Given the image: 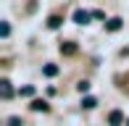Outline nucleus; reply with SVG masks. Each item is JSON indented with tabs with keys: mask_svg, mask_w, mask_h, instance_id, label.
<instances>
[{
	"mask_svg": "<svg viewBox=\"0 0 129 126\" xmlns=\"http://www.w3.org/2000/svg\"><path fill=\"white\" fill-rule=\"evenodd\" d=\"M108 123L111 126H121V123H124V113H121V110H111L108 113Z\"/></svg>",
	"mask_w": 129,
	"mask_h": 126,
	"instance_id": "nucleus-1",
	"label": "nucleus"
},
{
	"mask_svg": "<svg viewBox=\"0 0 129 126\" xmlns=\"http://www.w3.org/2000/svg\"><path fill=\"white\" fill-rule=\"evenodd\" d=\"M90 19H92L90 11H74V21L77 24H90Z\"/></svg>",
	"mask_w": 129,
	"mask_h": 126,
	"instance_id": "nucleus-2",
	"label": "nucleus"
},
{
	"mask_svg": "<svg viewBox=\"0 0 129 126\" xmlns=\"http://www.w3.org/2000/svg\"><path fill=\"white\" fill-rule=\"evenodd\" d=\"M11 95H13V89H11V82H8V79H3V82H0V97H3V100H8Z\"/></svg>",
	"mask_w": 129,
	"mask_h": 126,
	"instance_id": "nucleus-3",
	"label": "nucleus"
},
{
	"mask_svg": "<svg viewBox=\"0 0 129 126\" xmlns=\"http://www.w3.org/2000/svg\"><path fill=\"white\" fill-rule=\"evenodd\" d=\"M29 108H32L34 113H48V102H45V100H32Z\"/></svg>",
	"mask_w": 129,
	"mask_h": 126,
	"instance_id": "nucleus-4",
	"label": "nucleus"
},
{
	"mask_svg": "<svg viewBox=\"0 0 129 126\" xmlns=\"http://www.w3.org/2000/svg\"><path fill=\"white\" fill-rule=\"evenodd\" d=\"M77 50H79L77 42H63V45H61V53H63V55H74Z\"/></svg>",
	"mask_w": 129,
	"mask_h": 126,
	"instance_id": "nucleus-5",
	"label": "nucleus"
},
{
	"mask_svg": "<svg viewBox=\"0 0 129 126\" xmlns=\"http://www.w3.org/2000/svg\"><path fill=\"white\" fill-rule=\"evenodd\" d=\"M105 29H108V32H119V29H121V19H119V16H116V19H111L108 24H105Z\"/></svg>",
	"mask_w": 129,
	"mask_h": 126,
	"instance_id": "nucleus-6",
	"label": "nucleus"
},
{
	"mask_svg": "<svg viewBox=\"0 0 129 126\" xmlns=\"http://www.w3.org/2000/svg\"><path fill=\"white\" fill-rule=\"evenodd\" d=\"M42 74L45 76H58V66L55 63H48V66H42Z\"/></svg>",
	"mask_w": 129,
	"mask_h": 126,
	"instance_id": "nucleus-7",
	"label": "nucleus"
},
{
	"mask_svg": "<svg viewBox=\"0 0 129 126\" xmlns=\"http://www.w3.org/2000/svg\"><path fill=\"white\" fill-rule=\"evenodd\" d=\"M95 105H98V100H95V97H84V102H82V108H87V110H92Z\"/></svg>",
	"mask_w": 129,
	"mask_h": 126,
	"instance_id": "nucleus-8",
	"label": "nucleus"
},
{
	"mask_svg": "<svg viewBox=\"0 0 129 126\" xmlns=\"http://www.w3.org/2000/svg\"><path fill=\"white\" fill-rule=\"evenodd\" d=\"M48 26H50V29H58V26H61V16H50V19H48Z\"/></svg>",
	"mask_w": 129,
	"mask_h": 126,
	"instance_id": "nucleus-9",
	"label": "nucleus"
},
{
	"mask_svg": "<svg viewBox=\"0 0 129 126\" xmlns=\"http://www.w3.org/2000/svg\"><path fill=\"white\" fill-rule=\"evenodd\" d=\"M5 126H24V121H21L19 116H11L8 121H5Z\"/></svg>",
	"mask_w": 129,
	"mask_h": 126,
	"instance_id": "nucleus-10",
	"label": "nucleus"
},
{
	"mask_svg": "<svg viewBox=\"0 0 129 126\" xmlns=\"http://www.w3.org/2000/svg\"><path fill=\"white\" fill-rule=\"evenodd\" d=\"M19 95H21V97H32V95H34V87H21Z\"/></svg>",
	"mask_w": 129,
	"mask_h": 126,
	"instance_id": "nucleus-11",
	"label": "nucleus"
},
{
	"mask_svg": "<svg viewBox=\"0 0 129 126\" xmlns=\"http://www.w3.org/2000/svg\"><path fill=\"white\" fill-rule=\"evenodd\" d=\"M0 34H3V37H8V34H11V26H8V21H3V24H0Z\"/></svg>",
	"mask_w": 129,
	"mask_h": 126,
	"instance_id": "nucleus-12",
	"label": "nucleus"
},
{
	"mask_svg": "<svg viewBox=\"0 0 129 126\" xmlns=\"http://www.w3.org/2000/svg\"><path fill=\"white\" fill-rule=\"evenodd\" d=\"M77 89H79L82 95H84V92H90V82H79V84H77Z\"/></svg>",
	"mask_w": 129,
	"mask_h": 126,
	"instance_id": "nucleus-13",
	"label": "nucleus"
},
{
	"mask_svg": "<svg viewBox=\"0 0 129 126\" xmlns=\"http://www.w3.org/2000/svg\"><path fill=\"white\" fill-rule=\"evenodd\" d=\"M126 126H129V121H126Z\"/></svg>",
	"mask_w": 129,
	"mask_h": 126,
	"instance_id": "nucleus-14",
	"label": "nucleus"
}]
</instances>
